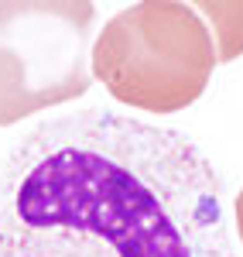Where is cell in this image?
Here are the masks:
<instances>
[{
  "mask_svg": "<svg viewBox=\"0 0 243 257\" xmlns=\"http://www.w3.org/2000/svg\"><path fill=\"white\" fill-rule=\"evenodd\" d=\"M0 257H236L223 182L195 141L86 106L0 165Z\"/></svg>",
  "mask_w": 243,
  "mask_h": 257,
  "instance_id": "cell-1",
  "label": "cell"
},
{
  "mask_svg": "<svg viewBox=\"0 0 243 257\" xmlns=\"http://www.w3.org/2000/svg\"><path fill=\"white\" fill-rule=\"evenodd\" d=\"M212 41L192 4L147 0L103 24L89 65L120 103L147 113H175L205 93L216 65Z\"/></svg>",
  "mask_w": 243,
  "mask_h": 257,
  "instance_id": "cell-2",
  "label": "cell"
},
{
  "mask_svg": "<svg viewBox=\"0 0 243 257\" xmlns=\"http://www.w3.org/2000/svg\"><path fill=\"white\" fill-rule=\"evenodd\" d=\"M93 18L89 0L0 4V127L89 89Z\"/></svg>",
  "mask_w": 243,
  "mask_h": 257,
  "instance_id": "cell-3",
  "label": "cell"
},
{
  "mask_svg": "<svg viewBox=\"0 0 243 257\" xmlns=\"http://www.w3.org/2000/svg\"><path fill=\"white\" fill-rule=\"evenodd\" d=\"M195 11H202L205 18L216 24V41L219 52L216 62H229L243 52V4H195Z\"/></svg>",
  "mask_w": 243,
  "mask_h": 257,
  "instance_id": "cell-4",
  "label": "cell"
},
{
  "mask_svg": "<svg viewBox=\"0 0 243 257\" xmlns=\"http://www.w3.org/2000/svg\"><path fill=\"white\" fill-rule=\"evenodd\" d=\"M233 216H236V233H240V243H243V189L236 196V202H233Z\"/></svg>",
  "mask_w": 243,
  "mask_h": 257,
  "instance_id": "cell-5",
  "label": "cell"
}]
</instances>
